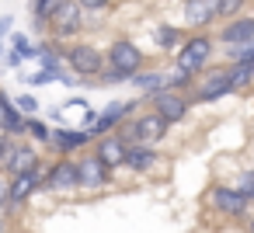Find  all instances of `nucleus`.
Instances as JSON below:
<instances>
[{
    "mask_svg": "<svg viewBox=\"0 0 254 233\" xmlns=\"http://www.w3.org/2000/svg\"><path fill=\"white\" fill-rule=\"evenodd\" d=\"M216 39H212V32H191L185 42H181V49L174 53V66L178 70H185V73H191V77H202L209 66H212V59H216Z\"/></svg>",
    "mask_w": 254,
    "mask_h": 233,
    "instance_id": "nucleus-1",
    "label": "nucleus"
},
{
    "mask_svg": "<svg viewBox=\"0 0 254 233\" xmlns=\"http://www.w3.org/2000/svg\"><path fill=\"white\" fill-rule=\"evenodd\" d=\"M42 195L53 198H77L80 195V174L77 157H49L42 171Z\"/></svg>",
    "mask_w": 254,
    "mask_h": 233,
    "instance_id": "nucleus-2",
    "label": "nucleus"
},
{
    "mask_svg": "<svg viewBox=\"0 0 254 233\" xmlns=\"http://www.w3.org/2000/svg\"><path fill=\"white\" fill-rule=\"evenodd\" d=\"M66 70L80 80V84H91L94 87V80H98V73L105 70V49L98 46V42H91V39H77V42H70L66 46Z\"/></svg>",
    "mask_w": 254,
    "mask_h": 233,
    "instance_id": "nucleus-3",
    "label": "nucleus"
},
{
    "mask_svg": "<svg viewBox=\"0 0 254 233\" xmlns=\"http://www.w3.org/2000/svg\"><path fill=\"white\" fill-rule=\"evenodd\" d=\"M105 66H112V70H119V73H126L129 80L143 70V66H150L146 63V53H143V46L139 42H132V39H126V35H115L108 46H105Z\"/></svg>",
    "mask_w": 254,
    "mask_h": 233,
    "instance_id": "nucleus-4",
    "label": "nucleus"
},
{
    "mask_svg": "<svg viewBox=\"0 0 254 233\" xmlns=\"http://www.w3.org/2000/svg\"><path fill=\"white\" fill-rule=\"evenodd\" d=\"M233 94V80H230V66L226 63H212L198 80H195V91H191V101L195 105H216L223 98Z\"/></svg>",
    "mask_w": 254,
    "mask_h": 233,
    "instance_id": "nucleus-5",
    "label": "nucleus"
},
{
    "mask_svg": "<svg viewBox=\"0 0 254 233\" xmlns=\"http://www.w3.org/2000/svg\"><path fill=\"white\" fill-rule=\"evenodd\" d=\"M84 32H87V14H84V7L77 0H66V4L56 11V18L49 21V39L66 42V46L84 39Z\"/></svg>",
    "mask_w": 254,
    "mask_h": 233,
    "instance_id": "nucleus-6",
    "label": "nucleus"
},
{
    "mask_svg": "<svg viewBox=\"0 0 254 233\" xmlns=\"http://www.w3.org/2000/svg\"><path fill=\"white\" fill-rule=\"evenodd\" d=\"M98 143L94 132L87 129H73V125H53V139H49V157H80Z\"/></svg>",
    "mask_w": 254,
    "mask_h": 233,
    "instance_id": "nucleus-7",
    "label": "nucleus"
},
{
    "mask_svg": "<svg viewBox=\"0 0 254 233\" xmlns=\"http://www.w3.org/2000/svg\"><path fill=\"white\" fill-rule=\"evenodd\" d=\"M209 209L219 219H230V223H244L251 216V202L233 184H212L209 188Z\"/></svg>",
    "mask_w": 254,
    "mask_h": 233,
    "instance_id": "nucleus-8",
    "label": "nucleus"
},
{
    "mask_svg": "<svg viewBox=\"0 0 254 233\" xmlns=\"http://www.w3.org/2000/svg\"><path fill=\"white\" fill-rule=\"evenodd\" d=\"M77 174H80V195H101V191H108L115 184V171H108L94 157V150L77 157Z\"/></svg>",
    "mask_w": 254,
    "mask_h": 233,
    "instance_id": "nucleus-9",
    "label": "nucleus"
},
{
    "mask_svg": "<svg viewBox=\"0 0 254 233\" xmlns=\"http://www.w3.org/2000/svg\"><path fill=\"white\" fill-rule=\"evenodd\" d=\"M42 171H46V167H35V171H28V174L7 177V209H4L7 216L21 212L25 205H32L35 195H42Z\"/></svg>",
    "mask_w": 254,
    "mask_h": 233,
    "instance_id": "nucleus-10",
    "label": "nucleus"
},
{
    "mask_svg": "<svg viewBox=\"0 0 254 233\" xmlns=\"http://www.w3.org/2000/svg\"><path fill=\"white\" fill-rule=\"evenodd\" d=\"M146 105H150V112H157L167 125L188 122V115H191V108H195V101H191L188 94H174V91H160V94H153Z\"/></svg>",
    "mask_w": 254,
    "mask_h": 233,
    "instance_id": "nucleus-11",
    "label": "nucleus"
},
{
    "mask_svg": "<svg viewBox=\"0 0 254 233\" xmlns=\"http://www.w3.org/2000/svg\"><path fill=\"white\" fill-rule=\"evenodd\" d=\"M46 150H39L32 139H14V146H11V153H7V160H4V174L7 177H14V174H28V171H35V167H46Z\"/></svg>",
    "mask_w": 254,
    "mask_h": 233,
    "instance_id": "nucleus-12",
    "label": "nucleus"
},
{
    "mask_svg": "<svg viewBox=\"0 0 254 233\" xmlns=\"http://www.w3.org/2000/svg\"><path fill=\"white\" fill-rule=\"evenodd\" d=\"M216 4L212 0H181V28L191 32H216Z\"/></svg>",
    "mask_w": 254,
    "mask_h": 233,
    "instance_id": "nucleus-13",
    "label": "nucleus"
},
{
    "mask_svg": "<svg viewBox=\"0 0 254 233\" xmlns=\"http://www.w3.org/2000/svg\"><path fill=\"white\" fill-rule=\"evenodd\" d=\"M212 39H216V46H223V49H240V46H251V42H254V14L247 11V14L233 18V21L216 25Z\"/></svg>",
    "mask_w": 254,
    "mask_h": 233,
    "instance_id": "nucleus-14",
    "label": "nucleus"
},
{
    "mask_svg": "<svg viewBox=\"0 0 254 233\" xmlns=\"http://www.w3.org/2000/svg\"><path fill=\"white\" fill-rule=\"evenodd\" d=\"M160 167H164V153H160L157 146L139 143V146H129L122 171H129V174H136V177H150V174H157Z\"/></svg>",
    "mask_w": 254,
    "mask_h": 233,
    "instance_id": "nucleus-15",
    "label": "nucleus"
},
{
    "mask_svg": "<svg viewBox=\"0 0 254 233\" xmlns=\"http://www.w3.org/2000/svg\"><path fill=\"white\" fill-rule=\"evenodd\" d=\"M132 125H136V143L132 146H139V143H146V146H160L167 136H171V125L157 115V112H139L136 118H132Z\"/></svg>",
    "mask_w": 254,
    "mask_h": 233,
    "instance_id": "nucleus-16",
    "label": "nucleus"
},
{
    "mask_svg": "<svg viewBox=\"0 0 254 233\" xmlns=\"http://www.w3.org/2000/svg\"><path fill=\"white\" fill-rule=\"evenodd\" d=\"M91 150H94V157H98V160H101V164H105L108 171H115V174H119V171L126 167V153H129V143H126V139H122L119 132H112V136H101V139H98V143H94Z\"/></svg>",
    "mask_w": 254,
    "mask_h": 233,
    "instance_id": "nucleus-17",
    "label": "nucleus"
},
{
    "mask_svg": "<svg viewBox=\"0 0 254 233\" xmlns=\"http://www.w3.org/2000/svg\"><path fill=\"white\" fill-rule=\"evenodd\" d=\"M0 132L11 136V139H25V132H28V115L18 112L14 98L4 87H0Z\"/></svg>",
    "mask_w": 254,
    "mask_h": 233,
    "instance_id": "nucleus-18",
    "label": "nucleus"
},
{
    "mask_svg": "<svg viewBox=\"0 0 254 233\" xmlns=\"http://www.w3.org/2000/svg\"><path fill=\"white\" fill-rule=\"evenodd\" d=\"M150 39H153V49H157V53L171 56V53L181 49V42L188 39V32H185L181 25H167V21H160V25L150 28Z\"/></svg>",
    "mask_w": 254,
    "mask_h": 233,
    "instance_id": "nucleus-19",
    "label": "nucleus"
},
{
    "mask_svg": "<svg viewBox=\"0 0 254 233\" xmlns=\"http://www.w3.org/2000/svg\"><path fill=\"white\" fill-rule=\"evenodd\" d=\"M164 80H167V70H160V66H143L129 84L136 87V94L143 98V101H150L153 94H160V91H167L164 87Z\"/></svg>",
    "mask_w": 254,
    "mask_h": 233,
    "instance_id": "nucleus-20",
    "label": "nucleus"
},
{
    "mask_svg": "<svg viewBox=\"0 0 254 233\" xmlns=\"http://www.w3.org/2000/svg\"><path fill=\"white\" fill-rule=\"evenodd\" d=\"M66 4V0H28V14H32V28L46 39L49 35V21L56 18V11Z\"/></svg>",
    "mask_w": 254,
    "mask_h": 233,
    "instance_id": "nucleus-21",
    "label": "nucleus"
},
{
    "mask_svg": "<svg viewBox=\"0 0 254 233\" xmlns=\"http://www.w3.org/2000/svg\"><path fill=\"white\" fill-rule=\"evenodd\" d=\"M195 80H198V77H191V73H185V70H178V66L171 63V66H167V80H164V87L174 91V94H188V98H191Z\"/></svg>",
    "mask_w": 254,
    "mask_h": 233,
    "instance_id": "nucleus-22",
    "label": "nucleus"
},
{
    "mask_svg": "<svg viewBox=\"0 0 254 233\" xmlns=\"http://www.w3.org/2000/svg\"><path fill=\"white\" fill-rule=\"evenodd\" d=\"M25 139H32L39 150H49V139H53V125H49V118L32 115V118H28V132H25Z\"/></svg>",
    "mask_w": 254,
    "mask_h": 233,
    "instance_id": "nucleus-23",
    "label": "nucleus"
},
{
    "mask_svg": "<svg viewBox=\"0 0 254 233\" xmlns=\"http://www.w3.org/2000/svg\"><path fill=\"white\" fill-rule=\"evenodd\" d=\"M11 49H14L25 63H32V66L39 63V42H32L25 32H11Z\"/></svg>",
    "mask_w": 254,
    "mask_h": 233,
    "instance_id": "nucleus-24",
    "label": "nucleus"
},
{
    "mask_svg": "<svg viewBox=\"0 0 254 233\" xmlns=\"http://www.w3.org/2000/svg\"><path fill=\"white\" fill-rule=\"evenodd\" d=\"M212 4H216V18H219V25H223V21H233V18L247 14L251 0H212Z\"/></svg>",
    "mask_w": 254,
    "mask_h": 233,
    "instance_id": "nucleus-25",
    "label": "nucleus"
},
{
    "mask_svg": "<svg viewBox=\"0 0 254 233\" xmlns=\"http://www.w3.org/2000/svg\"><path fill=\"white\" fill-rule=\"evenodd\" d=\"M226 66H230L233 91H247V87H254V66H251V63H226Z\"/></svg>",
    "mask_w": 254,
    "mask_h": 233,
    "instance_id": "nucleus-26",
    "label": "nucleus"
},
{
    "mask_svg": "<svg viewBox=\"0 0 254 233\" xmlns=\"http://www.w3.org/2000/svg\"><path fill=\"white\" fill-rule=\"evenodd\" d=\"M233 188L251 202V209H254V167H244V171H237V177H233Z\"/></svg>",
    "mask_w": 254,
    "mask_h": 233,
    "instance_id": "nucleus-27",
    "label": "nucleus"
},
{
    "mask_svg": "<svg viewBox=\"0 0 254 233\" xmlns=\"http://www.w3.org/2000/svg\"><path fill=\"white\" fill-rule=\"evenodd\" d=\"M119 84H129V77L119 73V70H112V66H105L98 73V80H94V87H119Z\"/></svg>",
    "mask_w": 254,
    "mask_h": 233,
    "instance_id": "nucleus-28",
    "label": "nucleus"
},
{
    "mask_svg": "<svg viewBox=\"0 0 254 233\" xmlns=\"http://www.w3.org/2000/svg\"><path fill=\"white\" fill-rule=\"evenodd\" d=\"M21 80L28 84V91H39V87H49V84H56V80H53V77H49L46 70H39V66H32V70H28V73H25Z\"/></svg>",
    "mask_w": 254,
    "mask_h": 233,
    "instance_id": "nucleus-29",
    "label": "nucleus"
},
{
    "mask_svg": "<svg viewBox=\"0 0 254 233\" xmlns=\"http://www.w3.org/2000/svg\"><path fill=\"white\" fill-rule=\"evenodd\" d=\"M14 105H18V112H21V115H28V118L42 112V105H39V98H35L32 91H25V94H18V98H14Z\"/></svg>",
    "mask_w": 254,
    "mask_h": 233,
    "instance_id": "nucleus-30",
    "label": "nucleus"
},
{
    "mask_svg": "<svg viewBox=\"0 0 254 233\" xmlns=\"http://www.w3.org/2000/svg\"><path fill=\"white\" fill-rule=\"evenodd\" d=\"M77 4L84 7V14H105V11L115 4V0H77Z\"/></svg>",
    "mask_w": 254,
    "mask_h": 233,
    "instance_id": "nucleus-31",
    "label": "nucleus"
},
{
    "mask_svg": "<svg viewBox=\"0 0 254 233\" xmlns=\"http://www.w3.org/2000/svg\"><path fill=\"white\" fill-rule=\"evenodd\" d=\"M21 66H25V59H21L14 49H7V53H4V70H21Z\"/></svg>",
    "mask_w": 254,
    "mask_h": 233,
    "instance_id": "nucleus-32",
    "label": "nucleus"
},
{
    "mask_svg": "<svg viewBox=\"0 0 254 233\" xmlns=\"http://www.w3.org/2000/svg\"><path fill=\"white\" fill-rule=\"evenodd\" d=\"M11 146H14V139L0 132V174H4V160H7V153H11Z\"/></svg>",
    "mask_w": 254,
    "mask_h": 233,
    "instance_id": "nucleus-33",
    "label": "nucleus"
},
{
    "mask_svg": "<svg viewBox=\"0 0 254 233\" xmlns=\"http://www.w3.org/2000/svg\"><path fill=\"white\" fill-rule=\"evenodd\" d=\"M94 122H98V108H84V112H80V125H77V129H91Z\"/></svg>",
    "mask_w": 254,
    "mask_h": 233,
    "instance_id": "nucleus-34",
    "label": "nucleus"
},
{
    "mask_svg": "<svg viewBox=\"0 0 254 233\" xmlns=\"http://www.w3.org/2000/svg\"><path fill=\"white\" fill-rule=\"evenodd\" d=\"M7 209V174H0V212Z\"/></svg>",
    "mask_w": 254,
    "mask_h": 233,
    "instance_id": "nucleus-35",
    "label": "nucleus"
},
{
    "mask_svg": "<svg viewBox=\"0 0 254 233\" xmlns=\"http://www.w3.org/2000/svg\"><path fill=\"white\" fill-rule=\"evenodd\" d=\"M11 25H14V18H11V14L0 18V39H7V35H11Z\"/></svg>",
    "mask_w": 254,
    "mask_h": 233,
    "instance_id": "nucleus-36",
    "label": "nucleus"
},
{
    "mask_svg": "<svg viewBox=\"0 0 254 233\" xmlns=\"http://www.w3.org/2000/svg\"><path fill=\"white\" fill-rule=\"evenodd\" d=\"M0 233H11V216L0 212Z\"/></svg>",
    "mask_w": 254,
    "mask_h": 233,
    "instance_id": "nucleus-37",
    "label": "nucleus"
},
{
    "mask_svg": "<svg viewBox=\"0 0 254 233\" xmlns=\"http://www.w3.org/2000/svg\"><path fill=\"white\" fill-rule=\"evenodd\" d=\"M244 233H254V209H251V216L244 219Z\"/></svg>",
    "mask_w": 254,
    "mask_h": 233,
    "instance_id": "nucleus-38",
    "label": "nucleus"
},
{
    "mask_svg": "<svg viewBox=\"0 0 254 233\" xmlns=\"http://www.w3.org/2000/svg\"><path fill=\"white\" fill-rule=\"evenodd\" d=\"M11 46H4V39H0V59H4V53H7Z\"/></svg>",
    "mask_w": 254,
    "mask_h": 233,
    "instance_id": "nucleus-39",
    "label": "nucleus"
},
{
    "mask_svg": "<svg viewBox=\"0 0 254 233\" xmlns=\"http://www.w3.org/2000/svg\"><path fill=\"white\" fill-rule=\"evenodd\" d=\"M251 4H254V0H251Z\"/></svg>",
    "mask_w": 254,
    "mask_h": 233,
    "instance_id": "nucleus-40",
    "label": "nucleus"
},
{
    "mask_svg": "<svg viewBox=\"0 0 254 233\" xmlns=\"http://www.w3.org/2000/svg\"><path fill=\"white\" fill-rule=\"evenodd\" d=\"M251 14H254V11H251Z\"/></svg>",
    "mask_w": 254,
    "mask_h": 233,
    "instance_id": "nucleus-41",
    "label": "nucleus"
}]
</instances>
